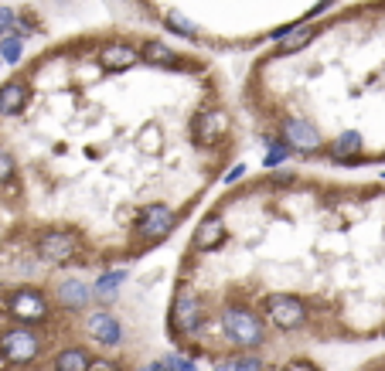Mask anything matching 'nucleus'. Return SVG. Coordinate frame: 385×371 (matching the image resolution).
Here are the masks:
<instances>
[{"label":"nucleus","instance_id":"nucleus-1","mask_svg":"<svg viewBox=\"0 0 385 371\" xmlns=\"http://www.w3.org/2000/svg\"><path fill=\"white\" fill-rule=\"evenodd\" d=\"M222 330L229 334V341L242 351H253L266 341V317L256 314L253 307L246 303H225L222 307Z\"/></svg>","mask_w":385,"mask_h":371},{"label":"nucleus","instance_id":"nucleus-2","mask_svg":"<svg viewBox=\"0 0 385 371\" xmlns=\"http://www.w3.org/2000/svg\"><path fill=\"white\" fill-rule=\"evenodd\" d=\"M178 221H181V214H174L167 205H147V208H140L133 228H130V242H133L130 252L140 256L144 249H150V245H157L160 239H167V235L178 228Z\"/></svg>","mask_w":385,"mask_h":371},{"label":"nucleus","instance_id":"nucleus-3","mask_svg":"<svg viewBox=\"0 0 385 371\" xmlns=\"http://www.w3.org/2000/svg\"><path fill=\"white\" fill-rule=\"evenodd\" d=\"M38 259L48 265H76L85 259V242L76 228H48L34 242Z\"/></svg>","mask_w":385,"mask_h":371},{"label":"nucleus","instance_id":"nucleus-4","mask_svg":"<svg viewBox=\"0 0 385 371\" xmlns=\"http://www.w3.org/2000/svg\"><path fill=\"white\" fill-rule=\"evenodd\" d=\"M0 351H4V358H7L10 365L27 368V365H34V361L41 358L45 341H41L38 327H31V323H18V327H7V330L0 334Z\"/></svg>","mask_w":385,"mask_h":371},{"label":"nucleus","instance_id":"nucleus-5","mask_svg":"<svg viewBox=\"0 0 385 371\" xmlns=\"http://www.w3.org/2000/svg\"><path fill=\"white\" fill-rule=\"evenodd\" d=\"M262 317L266 323H273L276 330H300L310 320V307L297 296H286V293H273V296H262Z\"/></svg>","mask_w":385,"mask_h":371},{"label":"nucleus","instance_id":"nucleus-6","mask_svg":"<svg viewBox=\"0 0 385 371\" xmlns=\"http://www.w3.org/2000/svg\"><path fill=\"white\" fill-rule=\"evenodd\" d=\"M7 310H10V317L18 320V323H31V327H38V323H45V320L52 317V303H48V296L41 290H14L7 296Z\"/></svg>","mask_w":385,"mask_h":371},{"label":"nucleus","instance_id":"nucleus-7","mask_svg":"<svg viewBox=\"0 0 385 371\" xmlns=\"http://www.w3.org/2000/svg\"><path fill=\"white\" fill-rule=\"evenodd\" d=\"M229 133V116H225V109L218 106H205L198 109L195 116H191V140L198 143V147H218V140Z\"/></svg>","mask_w":385,"mask_h":371},{"label":"nucleus","instance_id":"nucleus-8","mask_svg":"<svg viewBox=\"0 0 385 371\" xmlns=\"http://www.w3.org/2000/svg\"><path fill=\"white\" fill-rule=\"evenodd\" d=\"M205 323V307H202V296L188 293L184 286H178L174 293V303H171V330L174 334H191Z\"/></svg>","mask_w":385,"mask_h":371},{"label":"nucleus","instance_id":"nucleus-9","mask_svg":"<svg viewBox=\"0 0 385 371\" xmlns=\"http://www.w3.org/2000/svg\"><path fill=\"white\" fill-rule=\"evenodd\" d=\"M280 140L290 147V150H297L300 157H321L324 154V140H321V133L310 126L307 119H286L280 126Z\"/></svg>","mask_w":385,"mask_h":371},{"label":"nucleus","instance_id":"nucleus-10","mask_svg":"<svg viewBox=\"0 0 385 371\" xmlns=\"http://www.w3.org/2000/svg\"><path fill=\"white\" fill-rule=\"evenodd\" d=\"M82 330H85L99 347H116L123 341V327H120V320L113 317L109 310H92V314H85Z\"/></svg>","mask_w":385,"mask_h":371},{"label":"nucleus","instance_id":"nucleus-11","mask_svg":"<svg viewBox=\"0 0 385 371\" xmlns=\"http://www.w3.org/2000/svg\"><path fill=\"white\" fill-rule=\"evenodd\" d=\"M89 300H96V296H92V286L82 283L78 276H69V279H62V283L55 286V303H58L62 310H69V314L85 310Z\"/></svg>","mask_w":385,"mask_h":371},{"label":"nucleus","instance_id":"nucleus-12","mask_svg":"<svg viewBox=\"0 0 385 371\" xmlns=\"http://www.w3.org/2000/svg\"><path fill=\"white\" fill-rule=\"evenodd\" d=\"M99 61H103L106 72H127L136 61H144V54H140L136 45H130V41H109L103 52H99Z\"/></svg>","mask_w":385,"mask_h":371},{"label":"nucleus","instance_id":"nucleus-13","mask_svg":"<svg viewBox=\"0 0 385 371\" xmlns=\"http://www.w3.org/2000/svg\"><path fill=\"white\" fill-rule=\"evenodd\" d=\"M225 235H229V232H225V218H222V214H208L205 221L195 228L191 245H195V252H211V249H218V245H222Z\"/></svg>","mask_w":385,"mask_h":371},{"label":"nucleus","instance_id":"nucleus-14","mask_svg":"<svg viewBox=\"0 0 385 371\" xmlns=\"http://www.w3.org/2000/svg\"><path fill=\"white\" fill-rule=\"evenodd\" d=\"M361 154V136L358 133H341V136H334L331 143L324 147V157H331L334 163H358Z\"/></svg>","mask_w":385,"mask_h":371},{"label":"nucleus","instance_id":"nucleus-15","mask_svg":"<svg viewBox=\"0 0 385 371\" xmlns=\"http://www.w3.org/2000/svg\"><path fill=\"white\" fill-rule=\"evenodd\" d=\"M140 54H144V61H150V65H164V68H184V58H178V52L171 48V45H164V41H144L140 45Z\"/></svg>","mask_w":385,"mask_h":371},{"label":"nucleus","instance_id":"nucleus-16","mask_svg":"<svg viewBox=\"0 0 385 371\" xmlns=\"http://www.w3.org/2000/svg\"><path fill=\"white\" fill-rule=\"evenodd\" d=\"M27 106V82L14 79L0 85V116H18Z\"/></svg>","mask_w":385,"mask_h":371},{"label":"nucleus","instance_id":"nucleus-17","mask_svg":"<svg viewBox=\"0 0 385 371\" xmlns=\"http://www.w3.org/2000/svg\"><path fill=\"white\" fill-rule=\"evenodd\" d=\"M92 354L85 351V347L78 344H69L58 351V358H55V371H92Z\"/></svg>","mask_w":385,"mask_h":371},{"label":"nucleus","instance_id":"nucleus-18","mask_svg":"<svg viewBox=\"0 0 385 371\" xmlns=\"http://www.w3.org/2000/svg\"><path fill=\"white\" fill-rule=\"evenodd\" d=\"M123 283H127V269H106L103 276L96 279V286H92V296L99 303H113Z\"/></svg>","mask_w":385,"mask_h":371},{"label":"nucleus","instance_id":"nucleus-19","mask_svg":"<svg viewBox=\"0 0 385 371\" xmlns=\"http://www.w3.org/2000/svg\"><path fill=\"white\" fill-rule=\"evenodd\" d=\"M314 34H317V24H300V27H293L286 38L280 41V54H297V52H304L310 41H314Z\"/></svg>","mask_w":385,"mask_h":371},{"label":"nucleus","instance_id":"nucleus-20","mask_svg":"<svg viewBox=\"0 0 385 371\" xmlns=\"http://www.w3.org/2000/svg\"><path fill=\"white\" fill-rule=\"evenodd\" d=\"M164 27H167V31H174V34H181V38H188V41H198L195 24H191L181 10H167V14H164Z\"/></svg>","mask_w":385,"mask_h":371},{"label":"nucleus","instance_id":"nucleus-21","mask_svg":"<svg viewBox=\"0 0 385 371\" xmlns=\"http://www.w3.org/2000/svg\"><path fill=\"white\" fill-rule=\"evenodd\" d=\"M262 368V361H259L256 354H242V358H225V361H218L211 371H259Z\"/></svg>","mask_w":385,"mask_h":371},{"label":"nucleus","instance_id":"nucleus-22","mask_svg":"<svg viewBox=\"0 0 385 371\" xmlns=\"http://www.w3.org/2000/svg\"><path fill=\"white\" fill-rule=\"evenodd\" d=\"M21 54H24V41H21V34H7V38H0V58H4V61L18 65Z\"/></svg>","mask_w":385,"mask_h":371},{"label":"nucleus","instance_id":"nucleus-23","mask_svg":"<svg viewBox=\"0 0 385 371\" xmlns=\"http://www.w3.org/2000/svg\"><path fill=\"white\" fill-rule=\"evenodd\" d=\"M290 154H293V150H290L283 140H273V143H270V150H266V167L273 170V167L286 163V160H290Z\"/></svg>","mask_w":385,"mask_h":371},{"label":"nucleus","instance_id":"nucleus-24","mask_svg":"<svg viewBox=\"0 0 385 371\" xmlns=\"http://www.w3.org/2000/svg\"><path fill=\"white\" fill-rule=\"evenodd\" d=\"M18 181V167H14V160L7 157V154H0V187H10Z\"/></svg>","mask_w":385,"mask_h":371},{"label":"nucleus","instance_id":"nucleus-25","mask_svg":"<svg viewBox=\"0 0 385 371\" xmlns=\"http://www.w3.org/2000/svg\"><path fill=\"white\" fill-rule=\"evenodd\" d=\"M18 24V17H14V10L10 7H0V38H7L10 31Z\"/></svg>","mask_w":385,"mask_h":371},{"label":"nucleus","instance_id":"nucleus-26","mask_svg":"<svg viewBox=\"0 0 385 371\" xmlns=\"http://www.w3.org/2000/svg\"><path fill=\"white\" fill-rule=\"evenodd\" d=\"M164 361H167V365H171L174 371H198V365H195L191 358H178V354H167Z\"/></svg>","mask_w":385,"mask_h":371},{"label":"nucleus","instance_id":"nucleus-27","mask_svg":"<svg viewBox=\"0 0 385 371\" xmlns=\"http://www.w3.org/2000/svg\"><path fill=\"white\" fill-rule=\"evenodd\" d=\"M140 150H144V154H157V150H160V136H157V130H147V136L140 140Z\"/></svg>","mask_w":385,"mask_h":371},{"label":"nucleus","instance_id":"nucleus-28","mask_svg":"<svg viewBox=\"0 0 385 371\" xmlns=\"http://www.w3.org/2000/svg\"><path fill=\"white\" fill-rule=\"evenodd\" d=\"M92 371H123V368H120L116 361H106V358H96V361H92Z\"/></svg>","mask_w":385,"mask_h":371},{"label":"nucleus","instance_id":"nucleus-29","mask_svg":"<svg viewBox=\"0 0 385 371\" xmlns=\"http://www.w3.org/2000/svg\"><path fill=\"white\" fill-rule=\"evenodd\" d=\"M239 177H246V163H235L229 174H225V184H232V181H239Z\"/></svg>","mask_w":385,"mask_h":371},{"label":"nucleus","instance_id":"nucleus-30","mask_svg":"<svg viewBox=\"0 0 385 371\" xmlns=\"http://www.w3.org/2000/svg\"><path fill=\"white\" fill-rule=\"evenodd\" d=\"M290 181H293L290 170H276V174H273V184H290Z\"/></svg>","mask_w":385,"mask_h":371},{"label":"nucleus","instance_id":"nucleus-31","mask_svg":"<svg viewBox=\"0 0 385 371\" xmlns=\"http://www.w3.org/2000/svg\"><path fill=\"white\" fill-rule=\"evenodd\" d=\"M280 371H314V365H300V361H293L290 368H280Z\"/></svg>","mask_w":385,"mask_h":371},{"label":"nucleus","instance_id":"nucleus-32","mask_svg":"<svg viewBox=\"0 0 385 371\" xmlns=\"http://www.w3.org/2000/svg\"><path fill=\"white\" fill-rule=\"evenodd\" d=\"M365 371H385V368H382V365H375V368H365Z\"/></svg>","mask_w":385,"mask_h":371},{"label":"nucleus","instance_id":"nucleus-33","mask_svg":"<svg viewBox=\"0 0 385 371\" xmlns=\"http://www.w3.org/2000/svg\"><path fill=\"white\" fill-rule=\"evenodd\" d=\"M4 361H7V358H4V351H0V365H4Z\"/></svg>","mask_w":385,"mask_h":371}]
</instances>
